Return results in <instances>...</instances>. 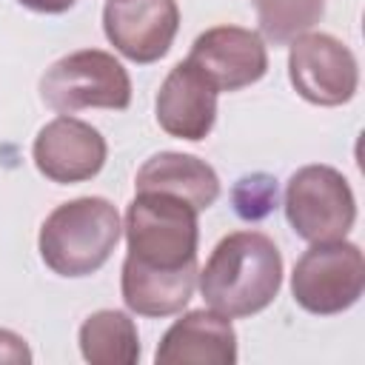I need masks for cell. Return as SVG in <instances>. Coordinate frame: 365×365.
I'll list each match as a JSON object with an SVG mask.
<instances>
[{"label": "cell", "mask_w": 365, "mask_h": 365, "mask_svg": "<svg viewBox=\"0 0 365 365\" xmlns=\"http://www.w3.org/2000/svg\"><path fill=\"white\" fill-rule=\"evenodd\" d=\"M365 291V257L356 242H311L294 265V302L317 317H334L359 302Z\"/></svg>", "instance_id": "8992f818"}, {"label": "cell", "mask_w": 365, "mask_h": 365, "mask_svg": "<svg viewBox=\"0 0 365 365\" xmlns=\"http://www.w3.org/2000/svg\"><path fill=\"white\" fill-rule=\"evenodd\" d=\"M234 211L242 220H262L277 205V180L268 174H248L240 177L231 188Z\"/></svg>", "instance_id": "2e32d148"}, {"label": "cell", "mask_w": 365, "mask_h": 365, "mask_svg": "<svg viewBox=\"0 0 365 365\" xmlns=\"http://www.w3.org/2000/svg\"><path fill=\"white\" fill-rule=\"evenodd\" d=\"M40 97L57 114H77L83 108L125 111L131 103V77L114 54L80 48L46 68Z\"/></svg>", "instance_id": "277c9868"}, {"label": "cell", "mask_w": 365, "mask_h": 365, "mask_svg": "<svg viewBox=\"0 0 365 365\" xmlns=\"http://www.w3.org/2000/svg\"><path fill=\"white\" fill-rule=\"evenodd\" d=\"M197 285L205 305L228 319L254 317L279 294L282 254L262 231L225 234L197 274Z\"/></svg>", "instance_id": "6da1fadb"}, {"label": "cell", "mask_w": 365, "mask_h": 365, "mask_svg": "<svg viewBox=\"0 0 365 365\" xmlns=\"http://www.w3.org/2000/svg\"><path fill=\"white\" fill-rule=\"evenodd\" d=\"M177 29V0H108L103 9V31L108 43L140 66L165 57Z\"/></svg>", "instance_id": "9c48e42d"}, {"label": "cell", "mask_w": 365, "mask_h": 365, "mask_svg": "<svg viewBox=\"0 0 365 365\" xmlns=\"http://www.w3.org/2000/svg\"><path fill=\"white\" fill-rule=\"evenodd\" d=\"M217 86L185 57L160 83L154 114L168 137L200 143L217 123Z\"/></svg>", "instance_id": "8fae6325"}, {"label": "cell", "mask_w": 365, "mask_h": 365, "mask_svg": "<svg viewBox=\"0 0 365 365\" xmlns=\"http://www.w3.org/2000/svg\"><path fill=\"white\" fill-rule=\"evenodd\" d=\"M200 211L182 197L163 191H137L125 208V268L148 274L197 271Z\"/></svg>", "instance_id": "7a4b0ae2"}, {"label": "cell", "mask_w": 365, "mask_h": 365, "mask_svg": "<svg viewBox=\"0 0 365 365\" xmlns=\"http://www.w3.org/2000/svg\"><path fill=\"white\" fill-rule=\"evenodd\" d=\"M80 354L91 365H134L140 359V334L125 311L103 308L83 319Z\"/></svg>", "instance_id": "5bb4252c"}, {"label": "cell", "mask_w": 365, "mask_h": 365, "mask_svg": "<svg viewBox=\"0 0 365 365\" xmlns=\"http://www.w3.org/2000/svg\"><path fill=\"white\" fill-rule=\"evenodd\" d=\"M259 23V37L274 46H288L299 34L311 31L322 14L325 0H251Z\"/></svg>", "instance_id": "9a60e30c"}, {"label": "cell", "mask_w": 365, "mask_h": 365, "mask_svg": "<svg viewBox=\"0 0 365 365\" xmlns=\"http://www.w3.org/2000/svg\"><path fill=\"white\" fill-rule=\"evenodd\" d=\"M157 365H234L237 362V331L231 319L214 308H197L174 319L163 334Z\"/></svg>", "instance_id": "7c38bea8"}, {"label": "cell", "mask_w": 365, "mask_h": 365, "mask_svg": "<svg viewBox=\"0 0 365 365\" xmlns=\"http://www.w3.org/2000/svg\"><path fill=\"white\" fill-rule=\"evenodd\" d=\"M17 3L26 6V9H31V11H40V14H63L77 0H17Z\"/></svg>", "instance_id": "ac0fdd59"}, {"label": "cell", "mask_w": 365, "mask_h": 365, "mask_svg": "<svg viewBox=\"0 0 365 365\" xmlns=\"http://www.w3.org/2000/svg\"><path fill=\"white\" fill-rule=\"evenodd\" d=\"M288 46V77L302 100L325 108L354 100L359 88V63L339 37L305 31Z\"/></svg>", "instance_id": "52a82bcc"}, {"label": "cell", "mask_w": 365, "mask_h": 365, "mask_svg": "<svg viewBox=\"0 0 365 365\" xmlns=\"http://www.w3.org/2000/svg\"><path fill=\"white\" fill-rule=\"evenodd\" d=\"M0 362H14V365L31 362V351L26 339L9 328H0Z\"/></svg>", "instance_id": "e0dca14e"}, {"label": "cell", "mask_w": 365, "mask_h": 365, "mask_svg": "<svg viewBox=\"0 0 365 365\" xmlns=\"http://www.w3.org/2000/svg\"><path fill=\"white\" fill-rule=\"evenodd\" d=\"M188 60L217 86V91H240L268 71V48L259 31L228 23L197 34Z\"/></svg>", "instance_id": "30bf717a"}, {"label": "cell", "mask_w": 365, "mask_h": 365, "mask_svg": "<svg viewBox=\"0 0 365 365\" xmlns=\"http://www.w3.org/2000/svg\"><path fill=\"white\" fill-rule=\"evenodd\" d=\"M285 220L305 242L345 240L356 222V197L342 171L325 163L302 165L285 182Z\"/></svg>", "instance_id": "5b68a950"}, {"label": "cell", "mask_w": 365, "mask_h": 365, "mask_svg": "<svg viewBox=\"0 0 365 365\" xmlns=\"http://www.w3.org/2000/svg\"><path fill=\"white\" fill-rule=\"evenodd\" d=\"M31 157L46 180L57 185H74L103 171L108 145L91 123L77 120L71 114H60L37 131Z\"/></svg>", "instance_id": "ba28073f"}, {"label": "cell", "mask_w": 365, "mask_h": 365, "mask_svg": "<svg viewBox=\"0 0 365 365\" xmlns=\"http://www.w3.org/2000/svg\"><path fill=\"white\" fill-rule=\"evenodd\" d=\"M134 191L174 194V197H182L185 202H191L197 211H205L220 197V177L205 160H200L194 154L160 151L140 165V171L134 177Z\"/></svg>", "instance_id": "4fadbf2b"}, {"label": "cell", "mask_w": 365, "mask_h": 365, "mask_svg": "<svg viewBox=\"0 0 365 365\" xmlns=\"http://www.w3.org/2000/svg\"><path fill=\"white\" fill-rule=\"evenodd\" d=\"M123 225L111 200L77 197L60 202L40 225L37 248L57 277H88L100 271L120 242Z\"/></svg>", "instance_id": "3957f363"}]
</instances>
